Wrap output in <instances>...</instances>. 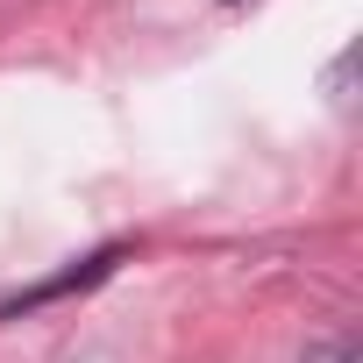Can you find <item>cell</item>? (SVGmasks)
<instances>
[{
    "mask_svg": "<svg viewBox=\"0 0 363 363\" xmlns=\"http://www.w3.org/2000/svg\"><path fill=\"white\" fill-rule=\"evenodd\" d=\"M121 257H128V250H100V257H86L79 271H65V278H50V285H36V292H22L15 306H0V320H15L22 306H43V299H65V292H86V285H100V278H107V271H114Z\"/></svg>",
    "mask_w": 363,
    "mask_h": 363,
    "instance_id": "cell-1",
    "label": "cell"
},
{
    "mask_svg": "<svg viewBox=\"0 0 363 363\" xmlns=\"http://www.w3.org/2000/svg\"><path fill=\"white\" fill-rule=\"evenodd\" d=\"M306 363H356V349H349V342H313Z\"/></svg>",
    "mask_w": 363,
    "mask_h": 363,
    "instance_id": "cell-2",
    "label": "cell"
}]
</instances>
